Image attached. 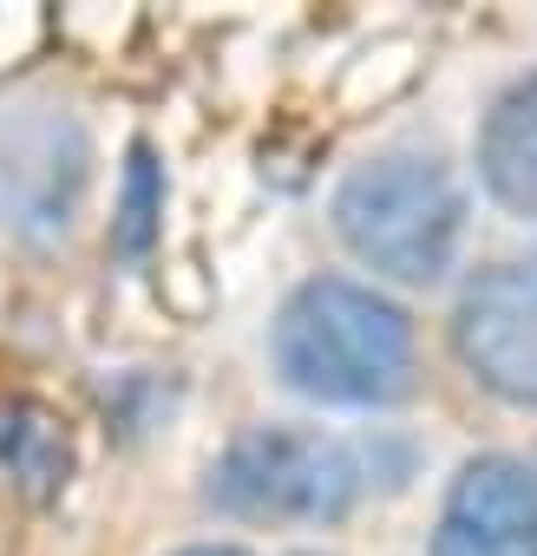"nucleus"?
<instances>
[{
    "label": "nucleus",
    "instance_id": "obj_1",
    "mask_svg": "<svg viewBox=\"0 0 537 556\" xmlns=\"http://www.w3.org/2000/svg\"><path fill=\"white\" fill-rule=\"evenodd\" d=\"M276 374L322 406H394L413 387V321L348 275L302 282L268 334Z\"/></svg>",
    "mask_w": 537,
    "mask_h": 556
},
{
    "label": "nucleus",
    "instance_id": "obj_2",
    "mask_svg": "<svg viewBox=\"0 0 537 556\" xmlns=\"http://www.w3.org/2000/svg\"><path fill=\"white\" fill-rule=\"evenodd\" d=\"M335 229L387 282L426 289L452 268L465 236V190L439 151L400 144L367 164H354L335 190Z\"/></svg>",
    "mask_w": 537,
    "mask_h": 556
},
{
    "label": "nucleus",
    "instance_id": "obj_3",
    "mask_svg": "<svg viewBox=\"0 0 537 556\" xmlns=\"http://www.w3.org/2000/svg\"><path fill=\"white\" fill-rule=\"evenodd\" d=\"M361 452L322 426H249L210 471V497L249 523H335L354 510Z\"/></svg>",
    "mask_w": 537,
    "mask_h": 556
},
{
    "label": "nucleus",
    "instance_id": "obj_4",
    "mask_svg": "<svg viewBox=\"0 0 537 556\" xmlns=\"http://www.w3.org/2000/svg\"><path fill=\"white\" fill-rule=\"evenodd\" d=\"M452 354L485 393L511 406H537V249L485 268L459 295Z\"/></svg>",
    "mask_w": 537,
    "mask_h": 556
},
{
    "label": "nucleus",
    "instance_id": "obj_5",
    "mask_svg": "<svg viewBox=\"0 0 537 556\" xmlns=\"http://www.w3.org/2000/svg\"><path fill=\"white\" fill-rule=\"evenodd\" d=\"M433 556H537V471L504 452H478L446 484Z\"/></svg>",
    "mask_w": 537,
    "mask_h": 556
},
{
    "label": "nucleus",
    "instance_id": "obj_6",
    "mask_svg": "<svg viewBox=\"0 0 537 556\" xmlns=\"http://www.w3.org/2000/svg\"><path fill=\"white\" fill-rule=\"evenodd\" d=\"M478 177L511 216L537 223V73L511 79L491 99L478 131Z\"/></svg>",
    "mask_w": 537,
    "mask_h": 556
},
{
    "label": "nucleus",
    "instance_id": "obj_7",
    "mask_svg": "<svg viewBox=\"0 0 537 556\" xmlns=\"http://www.w3.org/2000/svg\"><path fill=\"white\" fill-rule=\"evenodd\" d=\"M177 556H249V549H236V543H197V549H177Z\"/></svg>",
    "mask_w": 537,
    "mask_h": 556
}]
</instances>
